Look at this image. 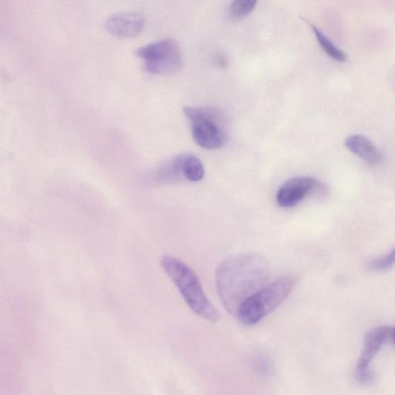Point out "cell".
I'll list each match as a JSON object with an SVG mask.
<instances>
[{
	"label": "cell",
	"instance_id": "cell-1",
	"mask_svg": "<svg viewBox=\"0 0 395 395\" xmlns=\"http://www.w3.org/2000/svg\"><path fill=\"white\" fill-rule=\"evenodd\" d=\"M271 269L257 254L231 256L219 265L215 281L224 307L236 317L241 305L269 285Z\"/></svg>",
	"mask_w": 395,
	"mask_h": 395
},
{
	"label": "cell",
	"instance_id": "cell-2",
	"mask_svg": "<svg viewBox=\"0 0 395 395\" xmlns=\"http://www.w3.org/2000/svg\"><path fill=\"white\" fill-rule=\"evenodd\" d=\"M161 265L183 296L188 308L205 320L215 323L220 320L218 310L206 298L199 277L193 269L171 256H164Z\"/></svg>",
	"mask_w": 395,
	"mask_h": 395
},
{
	"label": "cell",
	"instance_id": "cell-3",
	"mask_svg": "<svg viewBox=\"0 0 395 395\" xmlns=\"http://www.w3.org/2000/svg\"><path fill=\"white\" fill-rule=\"evenodd\" d=\"M298 282L293 274L284 275L242 303L235 318L245 326H254L288 298Z\"/></svg>",
	"mask_w": 395,
	"mask_h": 395
},
{
	"label": "cell",
	"instance_id": "cell-4",
	"mask_svg": "<svg viewBox=\"0 0 395 395\" xmlns=\"http://www.w3.org/2000/svg\"><path fill=\"white\" fill-rule=\"evenodd\" d=\"M186 118L192 124V133L198 146L205 149H218L227 141L226 116L214 107H186Z\"/></svg>",
	"mask_w": 395,
	"mask_h": 395
},
{
	"label": "cell",
	"instance_id": "cell-5",
	"mask_svg": "<svg viewBox=\"0 0 395 395\" xmlns=\"http://www.w3.org/2000/svg\"><path fill=\"white\" fill-rule=\"evenodd\" d=\"M136 53L141 60L144 69L152 75L173 74L183 65L180 48L172 39L148 43L139 48Z\"/></svg>",
	"mask_w": 395,
	"mask_h": 395
},
{
	"label": "cell",
	"instance_id": "cell-6",
	"mask_svg": "<svg viewBox=\"0 0 395 395\" xmlns=\"http://www.w3.org/2000/svg\"><path fill=\"white\" fill-rule=\"evenodd\" d=\"M392 331L393 329L389 326H381L368 332L356 367L355 378L358 382L368 384L373 381L374 374L370 369V364L386 341L392 337Z\"/></svg>",
	"mask_w": 395,
	"mask_h": 395
},
{
	"label": "cell",
	"instance_id": "cell-7",
	"mask_svg": "<svg viewBox=\"0 0 395 395\" xmlns=\"http://www.w3.org/2000/svg\"><path fill=\"white\" fill-rule=\"evenodd\" d=\"M326 192L324 184L311 177H296L286 181L278 190L276 200L282 208H292L311 195Z\"/></svg>",
	"mask_w": 395,
	"mask_h": 395
},
{
	"label": "cell",
	"instance_id": "cell-8",
	"mask_svg": "<svg viewBox=\"0 0 395 395\" xmlns=\"http://www.w3.org/2000/svg\"><path fill=\"white\" fill-rule=\"evenodd\" d=\"M146 24V17L138 12H119L111 15L105 21V29L115 37H136Z\"/></svg>",
	"mask_w": 395,
	"mask_h": 395
},
{
	"label": "cell",
	"instance_id": "cell-9",
	"mask_svg": "<svg viewBox=\"0 0 395 395\" xmlns=\"http://www.w3.org/2000/svg\"><path fill=\"white\" fill-rule=\"evenodd\" d=\"M345 146L352 153L361 158L367 163L379 165L383 160L382 152L373 142L362 134H353L345 140Z\"/></svg>",
	"mask_w": 395,
	"mask_h": 395
},
{
	"label": "cell",
	"instance_id": "cell-10",
	"mask_svg": "<svg viewBox=\"0 0 395 395\" xmlns=\"http://www.w3.org/2000/svg\"><path fill=\"white\" fill-rule=\"evenodd\" d=\"M185 156L186 154L179 155L166 161L152 173V179L158 183H175L183 181L185 179L183 170Z\"/></svg>",
	"mask_w": 395,
	"mask_h": 395
},
{
	"label": "cell",
	"instance_id": "cell-11",
	"mask_svg": "<svg viewBox=\"0 0 395 395\" xmlns=\"http://www.w3.org/2000/svg\"><path fill=\"white\" fill-rule=\"evenodd\" d=\"M310 26L313 33L316 36L320 46L329 57L339 62H344L347 60V55L345 51L336 47L334 43L318 28L316 26L310 23Z\"/></svg>",
	"mask_w": 395,
	"mask_h": 395
},
{
	"label": "cell",
	"instance_id": "cell-12",
	"mask_svg": "<svg viewBox=\"0 0 395 395\" xmlns=\"http://www.w3.org/2000/svg\"><path fill=\"white\" fill-rule=\"evenodd\" d=\"M183 170L185 179L193 183L202 180L205 175V168L202 161L191 155L186 154Z\"/></svg>",
	"mask_w": 395,
	"mask_h": 395
},
{
	"label": "cell",
	"instance_id": "cell-13",
	"mask_svg": "<svg viewBox=\"0 0 395 395\" xmlns=\"http://www.w3.org/2000/svg\"><path fill=\"white\" fill-rule=\"evenodd\" d=\"M257 2L254 0H237L229 6V15L232 19L241 20L254 11Z\"/></svg>",
	"mask_w": 395,
	"mask_h": 395
},
{
	"label": "cell",
	"instance_id": "cell-14",
	"mask_svg": "<svg viewBox=\"0 0 395 395\" xmlns=\"http://www.w3.org/2000/svg\"><path fill=\"white\" fill-rule=\"evenodd\" d=\"M395 266V247L385 257L374 260L371 264V269L375 271H389Z\"/></svg>",
	"mask_w": 395,
	"mask_h": 395
},
{
	"label": "cell",
	"instance_id": "cell-15",
	"mask_svg": "<svg viewBox=\"0 0 395 395\" xmlns=\"http://www.w3.org/2000/svg\"><path fill=\"white\" fill-rule=\"evenodd\" d=\"M392 339H393L394 343L395 345V328L392 331Z\"/></svg>",
	"mask_w": 395,
	"mask_h": 395
}]
</instances>
